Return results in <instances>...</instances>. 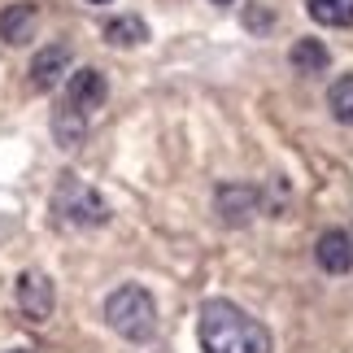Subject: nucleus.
Returning <instances> with one entry per match:
<instances>
[{
	"label": "nucleus",
	"instance_id": "7ed1b4c3",
	"mask_svg": "<svg viewBox=\"0 0 353 353\" xmlns=\"http://www.w3.org/2000/svg\"><path fill=\"white\" fill-rule=\"evenodd\" d=\"M52 214H57L65 227H101V223H110L105 196L97 188H88L83 179H74V174H61L57 196H52Z\"/></svg>",
	"mask_w": 353,
	"mask_h": 353
},
{
	"label": "nucleus",
	"instance_id": "39448f33",
	"mask_svg": "<svg viewBox=\"0 0 353 353\" xmlns=\"http://www.w3.org/2000/svg\"><path fill=\"white\" fill-rule=\"evenodd\" d=\"M257 205H262V192L253 183H223L214 192V210H219V219L227 227H244L257 214Z\"/></svg>",
	"mask_w": 353,
	"mask_h": 353
},
{
	"label": "nucleus",
	"instance_id": "ddd939ff",
	"mask_svg": "<svg viewBox=\"0 0 353 353\" xmlns=\"http://www.w3.org/2000/svg\"><path fill=\"white\" fill-rule=\"evenodd\" d=\"M305 9L323 26H349L353 22V0H305Z\"/></svg>",
	"mask_w": 353,
	"mask_h": 353
},
{
	"label": "nucleus",
	"instance_id": "dca6fc26",
	"mask_svg": "<svg viewBox=\"0 0 353 353\" xmlns=\"http://www.w3.org/2000/svg\"><path fill=\"white\" fill-rule=\"evenodd\" d=\"M214 5H236V0H214Z\"/></svg>",
	"mask_w": 353,
	"mask_h": 353
},
{
	"label": "nucleus",
	"instance_id": "1a4fd4ad",
	"mask_svg": "<svg viewBox=\"0 0 353 353\" xmlns=\"http://www.w3.org/2000/svg\"><path fill=\"white\" fill-rule=\"evenodd\" d=\"M35 26H39V13H35L31 0H18V5H9L0 13V39L5 44H26L35 35Z\"/></svg>",
	"mask_w": 353,
	"mask_h": 353
},
{
	"label": "nucleus",
	"instance_id": "a211bd4d",
	"mask_svg": "<svg viewBox=\"0 0 353 353\" xmlns=\"http://www.w3.org/2000/svg\"><path fill=\"white\" fill-rule=\"evenodd\" d=\"M88 5H105V0H88Z\"/></svg>",
	"mask_w": 353,
	"mask_h": 353
},
{
	"label": "nucleus",
	"instance_id": "2eb2a0df",
	"mask_svg": "<svg viewBox=\"0 0 353 353\" xmlns=\"http://www.w3.org/2000/svg\"><path fill=\"white\" fill-rule=\"evenodd\" d=\"M244 22H249L253 31H257V26H270L275 18H270V9H249V13H244Z\"/></svg>",
	"mask_w": 353,
	"mask_h": 353
},
{
	"label": "nucleus",
	"instance_id": "f03ea898",
	"mask_svg": "<svg viewBox=\"0 0 353 353\" xmlns=\"http://www.w3.org/2000/svg\"><path fill=\"white\" fill-rule=\"evenodd\" d=\"M105 323L131 345L153 341L157 305H153V296H148V288H140V283H122V288H114L110 301H105Z\"/></svg>",
	"mask_w": 353,
	"mask_h": 353
},
{
	"label": "nucleus",
	"instance_id": "f8f14e48",
	"mask_svg": "<svg viewBox=\"0 0 353 353\" xmlns=\"http://www.w3.org/2000/svg\"><path fill=\"white\" fill-rule=\"evenodd\" d=\"M105 39L118 44V48H135V44L148 39V26H144V18H135V13H122V18L105 22Z\"/></svg>",
	"mask_w": 353,
	"mask_h": 353
},
{
	"label": "nucleus",
	"instance_id": "9b49d317",
	"mask_svg": "<svg viewBox=\"0 0 353 353\" xmlns=\"http://www.w3.org/2000/svg\"><path fill=\"white\" fill-rule=\"evenodd\" d=\"M288 61H292L296 74H323L332 65V52L323 48V39H296L292 52H288Z\"/></svg>",
	"mask_w": 353,
	"mask_h": 353
},
{
	"label": "nucleus",
	"instance_id": "9d476101",
	"mask_svg": "<svg viewBox=\"0 0 353 353\" xmlns=\"http://www.w3.org/2000/svg\"><path fill=\"white\" fill-rule=\"evenodd\" d=\"M52 135H57V144L61 148H79L83 144V135H88V114H79L74 105H57V114H52Z\"/></svg>",
	"mask_w": 353,
	"mask_h": 353
},
{
	"label": "nucleus",
	"instance_id": "6e6552de",
	"mask_svg": "<svg viewBox=\"0 0 353 353\" xmlns=\"http://www.w3.org/2000/svg\"><path fill=\"white\" fill-rule=\"evenodd\" d=\"M314 257L327 275H349L353 270V236L349 232H323L314 244Z\"/></svg>",
	"mask_w": 353,
	"mask_h": 353
},
{
	"label": "nucleus",
	"instance_id": "20e7f679",
	"mask_svg": "<svg viewBox=\"0 0 353 353\" xmlns=\"http://www.w3.org/2000/svg\"><path fill=\"white\" fill-rule=\"evenodd\" d=\"M13 296H18V310L31 323H48L52 305H57V292H52V279L44 270H22L18 283H13Z\"/></svg>",
	"mask_w": 353,
	"mask_h": 353
},
{
	"label": "nucleus",
	"instance_id": "4468645a",
	"mask_svg": "<svg viewBox=\"0 0 353 353\" xmlns=\"http://www.w3.org/2000/svg\"><path fill=\"white\" fill-rule=\"evenodd\" d=\"M327 110H332L336 122H349V127H353V74H345V79H336V83H332Z\"/></svg>",
	"mask_w": 353,
	"mask_h": 353
},
{
	"label": "nucleus",
	"instance_id": "0eeeda50",
	"mask_svg": "<svg viewBox=\"0 0 353 353\" xmlns=\"http://www.w3.org/2000/svg\"><path fill=\"white\" fill-rule=\"evenodd\" d=\"M61 74H70V44H48L35 52L31 61V83L39 92H52L61 83Z\"/></svg>",
	"mask_w": 353,
	"mask_h": 353
},
{
	"label": "nucleus",
	"instance_id": "f3484780",
	"mask_svg": "<svg viewBox=\"0 0 353 353\" xmlns=\"http://www.w3.org/2000/svg\"><path fill=\"white\" fill-rule=\"evenodd\" d=\"M9 353H31V349H9Z\"/></svg>",
	"mask_w": 353,
	"mask_h": 353
},
{
	"label": "nucleus",
	"instance_id": "423d86ee",
	"mask_svg": "<svg viewBox=\"0 0 353 353\" xmlns=\"http://www.w3.org/2000/svg\"><path fill=\"white\" fill-rule=\"evenodd\" d=\"M105 97H110V88H105V74L97 65L70 70V79H65V105H74L79 114H92V110L105 105Z\"/></svg>",
	"mask_w": 353,
	"mask_h": 353
},
{
	"label": "nucleus",
	"instance_id": "f257e3e1",
	"mask_svg": "<svg viewBox=\"0 0 353 353\" xmlns=\"http://www.w3.org/2000/svg\"><path fill=\"white\" fill-rule=\"evenodd\" d=\"M196 336H201V353H270V332L223 296L201 305Z\"/></svg>",
	"mask_w": 353,
	"mask_h": 353
}]
</instances>
